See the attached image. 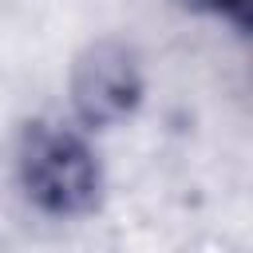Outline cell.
Returning <instances> with one entry per match:
<instances>
[{
    "label": "cell",
    "instance_id": "7a4b0ae2",
    "mask_svg": "<svg viewBox=\"0 0 253 253\" xmlns=\"http://www.w3.org/2000/svg\"><path fill=\"white\" fill-rule=\"evenodd\" d=\"M142 91H146V79H142L138 51L123 40L87 43L75 55L67 75L71 111L87 130H103L130 119L142 103Z\"/></svg>",
    "mask_w": 253,
    "mask_h": 253
},
{
    "label": "cell",
    "instance_id": "3957f363",
    "mask_svg": "<svg viewBox=\"0 0 253 253\" xmlns=\"http://www.w3.org/2000/svg\"><path fill=\"white\" fill-rule=\"evenodd\" d=\"M194 4L221 16V20H229V24H237V28L249 24V0H194Z\"/></svg>",
    "mask_w": 253,
    "mask_h": 253
},
{
    "label": "cell",
    "instance_id": "6da1fadb",
    "mask_svg": "<svg viewBox=\"0 0 253 253\" xmlns=\"http://www.w3.org/2000/svg\"><path fill=\"white\" fill-rule=\"evenodd\" d=\"M24 198L47 217H87L103 202V166L91 142L63 123L32 119L16 142Z\"/></svg>",
    "mask_w": 253,
    "mask_h": 253
}]
</instances>
